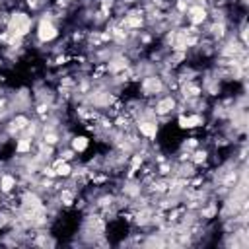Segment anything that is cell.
I'll use <instances>...</instances> for the list:
<instances>
[{
  "mask_svg": "<svg viewBox=\"0 0 249 249\" xmlns=\"http://www.w3.org/2000/svg\"><path fill=\"white\" fill-rule=\"evenodd\" d=\"M200 146V138L196 136H189V138H183L181 144H179V150H187V152H193L195 148Z\"/></svg>",
  "mask_w": 249,
  "mask_h": 249,
  "instance_id": "52a82bcc",
  "label": "cell"
},
{
  "mask_svg": "<svg viewBox=\"0 0 249 249\" xmlns=\"http://www.w3.org/2000/svg\"><path fill=\"white\" fill-rule=\"evenodd\" d=\"M33 27H35V16H31L25 8H14L10 10V18L4 29L16 37L29 39L33 33Z\"/></svg>",
  "mask_w": 249,
  "mask_h": 249,
  "instance_id": "6da1fadb",
  "label": "cell"
},
{
  "mask_svg": "<svg viewBox=\"0 0 249 249\" xmlns=\"http://www.w3.org/2000/svg\"><path fill=\"white\" fill-rule=\"evenodd\" d=\"M56 156H60L64 161H76V160H80V156H78L70 146H60V148H56Z\"/></svg>",
  "mask_w": 249,
  "mask_h": 249,
  "instance_id": "8992f818",
  "label": "cell"
},
{
  "mask_svg": "<svg viewBox=\"0 0 249 249\" xmlns=\"http://www.w3.org/2000/svg\"><path fill=\"white\" fill-rule=\"evenodd\" d=\"M31 152H33V140H31V138H27V136H18V138L14 140V154L23 156V154H31Z\"/></svg>",
  "mask_w": 249,
  "mask_h": 249,
  "instance_id": "277c9868",
  "label": "cell"
},
{
  "mask_svg": "<svg viewBox=\"0 0 249 249\" xmlns=\"http://www.w3.org/2000/svg\"><path fill=\"white\" fill-rule=\"evenodd\" d=\"M89 144H91V136H89V134H86V132H82V134L74 132V134H72V138H70V142H68V146H70L78 156L86 154V152H88V148H89Z\"/></svg>",
  "mask_w": 249,
  "mask_h": 249,
  "instance_id": "3957f363",
  "label": "cell"
},
{
  "mask_svg": "<svg viewBox=\"0 0 249 249\" xmlns=\"http://www.w3.org/2000/svg\"><path fill=\"white\" fill-rule=\"evenodd\" d=\"M134 126H136V132L146 140H156L160 134L158 119H138L134 121Z\"/></svg>",
  "mask_w": 249,
  "mask_h": 249,
  "instance_id": "7a4b0ae2",
  "label": "cell"
},
{
  "mask_svg": "<svg viewBox=\"0 0 249 249\" xmlns=\"http://www.w3.org/2000/svg\"><path fill=\"white\" fill-rule=\"evenodd\" d=\"M72 167H74V161H60L54 165V171H56V177L58 179H68L72 175Z\"/></svg>",
  "mask_w": 249,
  "mask_h": 249,
  "instance_id": "5b68a950",
  "label": "cell"
}]
</instances>
